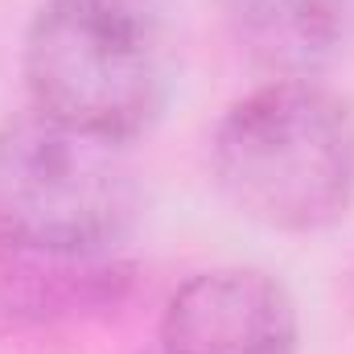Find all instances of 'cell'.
I'll use <instances>...</instances> for the list:
<instances>
[{
	"mask_svg": "<svg viewBox=\"0 0 354 354\" xmlns=\"http://www.w3.org/2000/svg\"><path fill=\"white\" fill-rule=\"evenodd\" d=\"M297 305L256 268L189 276L165 305L157 354H297Z\"/></svg>",
	"mask_w": 354,
	"mask_h": 354,
	"instance_id": "4",
	"label": "cell"
},
{
	"mask_svg": "<svg viewBox=\"0 0 354 354\" xmlns=\"http://www.w3.org/2000/svg\"><path fill=\"white\" fill-rule=\"evenodd\" d=\"M140 185L124 140L25 111L0 128V235L107 256L128 235Z\"/></svg>",
	"mask_w": 354,
	"mask_h": 354,
	"instance_id": "3",
	"label": "cell"
},
{
	"mask_svg": "<svg viewBox=\"0 0 354 354\" xmlns=\"http://www.w3.org/2000/svg\"><path fill=\"white\" fill-rule=\"evenodd\" d=\"M153 354H157V351H153Z\"/></svg>",
	"mask_w": 354,
	"mask_h": 354,
	"instance_id": "9",
	"label": "cell"
},
{
	"mask_svg": "<svg viewBox=\"0 0 354 354\" xmlns=\"http://www.w3.org/2000/svg\"><path fill=\"white\" fill-rule=\"evenodd\" d=\"M223 198L268 231H326L354 202V111L317 79L235 99L210 140Z\"/></svg>",
	"mask_w": 354,
	"mask_h": 354,
	"instance_id": "1",
	"label": "cell"
},
{
	"mask_svg": "<svg viewBox=\"0 0 354 354\" xmlns=\"http://www.w3.org/2000/svg\"><path fill=\"white\" fill-rule=\"evenodd\" d=\"M107 4H124V8H140V12H149V17H161V4H165V0H107Z\"/></svg>",
	"mask_w": 354,
	"mask_h": 354,
	"instance_id": "7",
	"label": "cell"
},
{
	"mask_svg": "<svg viewBox=\"0 0 354 354\" xmlns=\"http://www.w3.org/2000/svg\"><path fill=\"white\" fill-rule=\"evenodd\" d=\"M243 50L276 79H313L326 71L354 25V0H231Z\"/></svg>",
	"mask_w": 354,
	"mask_h": 354,
	"instance_id": "6",
	"label": "cell"
},
{
	"mask_svg": "<svg viewBox=\"0 0 354 354\" xmlns=\"http://www.w3.org/2000/svg\"><path fill=\"white\" fill-rule=\"evenodd\" d=\"M351 317H354V280H351Z\"/></svg>",
	"mask_w": 354,
	"mask_h": 354,
	"instance_id": "8",
	"label": "cell"
},
{
	"mask_svg": "<svg viewBox=\"0 0 354 354\" xmlns=\"http://www.w3.org/2000/svg\"><path fill=\"white\" fill-rule=\"evenodd\" d=\"M157 21L107 0H46L25 33L33 111L111 140H136L165 107Z\"/></svg>",
	"mask_w": 354,
	"mask_h": 354,
	"instance_id": "2",
	"label": "cell"
},
{
	"mask_svg": "<svg viewBox=\"0 0 354 354\" xmlns=\"http://www.w3.org/2000/svg\"><path fill=\"white\" fill-rule=\"evenodd\" d=\"M132 288V264L115 252L79 256L0 235V326H50L115 309Z\"/></svg>",
	"mask_w": 354,
	"mask_h": 354,
	"instance_id": "5",
	"label": "cell"
}]
</instances>
